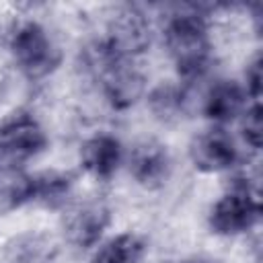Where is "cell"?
Here are the masks:
<instances>
[{"instance_id": "8992f818", "label": "cell", "mask_w": 263, "mask_h": 263, "mask_svg": "<svg viewBox=\"0 0 263 263\" xmlns=\"http://www.w3.org/2000/svg\"><path fill=\"white\" fill-rule=\"evenodd\" d=\"M49 148V134L31 111H16L0 121V164L27 166Z\"/></svg>"}, {"instance_id": "ac0fdd59", "label": "cell", "mask_w": 263, "mask_h": 263, "mask_svg": "<svg viewBox=\"0 0 263 263\" xmlns=\"http://www.w3.org/2000/svg\"><path fill=\"white\" fill-rule=\"evenodd\" d=\"M6 90H8V80H6V76L0 70V101L6 97Z\"/></svg>"}, {"instance_id": "ba28073f", "label": "cell", "mask_w": 263, "mask_h": 263, "mask_svg": "<svg viewBox=\"0 0 263 263\" xmlns=\"http://www.w3.org/2000/svg\"><path fill=\"white\" fill-rule=\"evenodd\" d=\"M191 166L201 175H232L242 162V150L226 127L208 125L187 146Z\"/></svg>"}, {"instance_id": "5bb4252c", "label": "cell", "mask_w": 263, "mask_h": 263, "mask_svg": "<svg viewBox=\"0 0 263 263\" xmlns=\"http://www.w3.org/2000/svg\"><path fill=\"white\" fill-rule=\"evenodd\" d=\"M76 197V179L66 171L33 173L31 205L51 212H62Z\"/></svg>"}, {"instance_id": "5b68a950", "label": "cell", "mask_w": 263, "mask_h": 263, "mask_svg": "<svg viewBox=\"0 0 263 263\" xmlns=\"http://www.w3.org/2000/svg\"><path fill=\"white\" fill-rule=\"evenodd\" d=\"M113 224L111 205L99 197H74L60 212L62 238L74 251H92L107 234Z\"/></svg>"}, {"instance_id": "30bf717a", "label": "cell", "mask_w": 263, "mask_h": 263, "mask_svg": "<svg viewBox=\"0 0 263 263\" xmlns=\"http://www.w3.org/2000/svg\"><path fill=\"white\" fill-rule=\"evenodd\" d=\"M127 148L111 132H95L86 136L78 148V164L82 173L97 183H107L125 168Z\"/></svg>"}, {"instance_id": "7a4b0ae2", "label": "cell", "mask_w": 263, "mask_h": 263, "mask_svg": "<svg viewBox=\"0 0 263 263\" xmlns=\"http://www.w3.org/2000/svg\"><path fill=\"white\" fill-rule=\"evenodd\" d=\"M80 68L111 111H129L146 97L148 80L140 62L115 53L101 37L82 47Z\"/></svg>"}, {"instance_id": "e0dca14e", "label": "cell", "mask_w": 263, "mask_h": 263, "mask_svg": "<svg viewBox=\"0 0 263 263\" xmlns=\"http://www.w3.org/2000/svg\"><path fill=\"white\" fill-rule=\"evenodd\" d=\"M240 84L245 86V92L251 103H261V58L253 55L242 72Z\"/></svg>"}, {"instance_id": "ffe728a7", "label": "cell", "mask_w": 263, "mask_h": 263, "mask_svg": "<svg viewBox=\"0 0 263 263\" xmlns=\"http://www.w3.org/2000/svg\"><path fill=\"white\" fill-rule=\"evenodd\" d=\"M2 37H4V35H2V27H0V41H2Z\"/></svg>"}, {"instance_id": "4fadbf2b", "label": "cell", "mask_w": 263, "mask_h": 263, "mask_svg": "<svg viewBox=\"0 0 263 263\" xmlns=\"http://www.w3.org/2000/svg\"><path fill=\"white\" fill-rule=\"evenodd\" d=\"M0 261L2 263H55L58 245L51 236L43 232L25 230V232L12 234L2 245Z\"/></svg>"}, {"instance_id": "52a82bcc", "label": "cell", "mask_w": 263, "mask_h": 263, "mask_svg": "<svg viewBox=\"0 0 263 263\" xmlns=\"http://www.w3.org/2000/svg\"><path fill=\"white\" fill-rule=\"evenodd\" d=\"M101 39L115 53L140 62L154 43V25L142 6L123 4L109 14Z\"/></svg>"}, {"instance_id": "7c38bea8", "label": "cell", "mask_w": 263, "mask_h": 263, "mask_svg": "<svg viewBox=\"0 0 263 263\" xmlns=\"http://www.w3.org/2000/svg\"><path fill=\"white\" fill-rule=\"evenodd\" d=\"M144 101L152 119L166 127L183 123L193 109L191 86L179 82L177 78L160 80L158 84L148 86Z\"/></svg>"}, {"instance_id": "9a60e30c", "label": "cell", "mask_w": 263, "mask_h": 263, "mask_svg": "<svg viewBox=\"0 0 263 263\" xmlns=\"http://www.w3.org/2000/svg\"><path fill=\"white\" fill-rule=\"evenodd\" d=\"M144 255L146 240L134 230H123L107 234L90 251L88 263H142Z\"/></svg>"}, {"instance_id": "6da1fadb", "label": "cell", "mask_w": 263, "mask_h": 263, "mask_svg": "<svg viewBox=\"0 0 263 263\" xmlns=\"http://www.w3.org/2000/svg\"><path fill=\"white\" fill-rule=\"evenodd\" d=\"M162 47L177 80L193 86L214 66V37L210 16L195 6H181L164 18L160 29Z\"/></svg>"}, {"instance_id": "8fae6325", "label": "cell", "mask_w": 263, "mask_h": 263, "mask_svg": "<svg viewBox=\"0 0 263 263\" xmlns=\"http://www.w3.org/2000/svg\"><path fill=\"white\" fill-rule=\"evenodd\" d=\"M249 105L255 103L249 101L240 80L216 78L199 99V113L208 121V125L228 129V125L238 123Z\"/></svg>"}, {"instance_id": "d6986e66", "label": "cell", "mask_w": 263, "mask_h": 263, "mask_svg": "<svg viewBox=\"0 0 263 263\" xmlns=\"http://www.w3.org/2000/svg\"><path fill=\"white\" fill-rule=\"evenodd\" d=\"M189 263H216V261H208V259H195V261H189Z\"/></svg>"}, {"instance_id": "3957f363", "label": "cell", "mask_w": 263, "mask_h": 263, "mask_svg": "<svg viewBox=\"0 0 263 263\" xmlns=\"http://www.w3.org/2000/svg\"><path fill=\"white\" fill-rule=\"evenodd\" d=\"M8 60L29 82L51 78L64 64V49L47 25L37 18L16 21L4 35Z\"/></svg>"}, {"instance_id": "277c9868", "label": "cell", "mask_w": 263, "mask_h": 263, "mask_svg": "<svg viewBox=\"0 0 263 263\" xmlns=\"http://www.w3.org/2000/svg\"><path fill=\"white\" fill-rule=\"evenodd\" d=\"M208 228L220 238H238L253 232L261 222V201L257 179L249 173H232L226 189L212 201Z\"/></svg>"}, {"instance_id": "2e32d148", "label": "cell", "mask_w": 263, "mask_h": 263, "mask_svg": "<svg viewBox=\"0 0 263 263\" xmlns=\"http://www.w3.org/2000/svg\"><path fill=\"white\" fill-rule=\"evenodd\" d=\"M240 140L251 154H259L261 150V103L249 105L242 117L238 119Z\"/></svg>"}, {"instance_id": "9c48e42d", "label": "cell", "mask_w": 263, "mask_h": 263, "mask_svg": "<svg viewBox=\"0 0 263 263\" xmlns=\"http://www.w3.org/2000/svg\"><path fill=\"white\" fill-rule=\"evenodd\" d=\"M125 168L138 187L146 191H158L171 181L175 160L166 144L154 138H146L127 150Z\"/></svg>"}]
</instances>
